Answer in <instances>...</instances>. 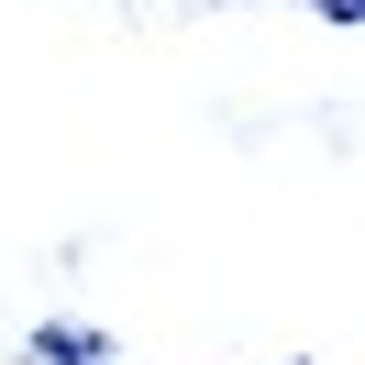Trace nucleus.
I'll return each mask as SVG.
<instances>
[{
    "instance_id": "obj_3",
    "label": "nucleus",
    "mask_w": 365,
    "mask_h": 365,
    "mask_svg": "<svg viewBox=\"0 0 365 365\" xmlns=\"http://www.w3.org/2000/svg\"><path fill=\"white\" fill-rule=\"evenodd\" d=\"M299 365H310V354H299Z\"/></svg>"
},
{
    "instance_id": "obj_1",
    "label": "nucleus",
    "mask_w": 365,
    "mask_h": 365,
    "mask_svg": "<svg viewBox=\"0 0 365 365\" xmlns=\"http://www.w3.org/2000/svg\"><path fill=\"white\" fill-rule=\"evenodd\" d=\"M23 354L34 365H111V332H100V321H34Z\"/></svg>"
},
{
    "instance_id": "obj_2",
    "label": "nucleus",
    "mask_w": 365,
    "mask_h": 365,
    "mask_svg": "<svg viewBox=\"0 0 365 365\" xmlns=\"http://www.w3.org/2000/svg\"><path fill=\"white\" fill-rule=\"evenodd\" d=\"M321 23H343V34H365V0H310Z\"/></svg>"
}]
</instances>
